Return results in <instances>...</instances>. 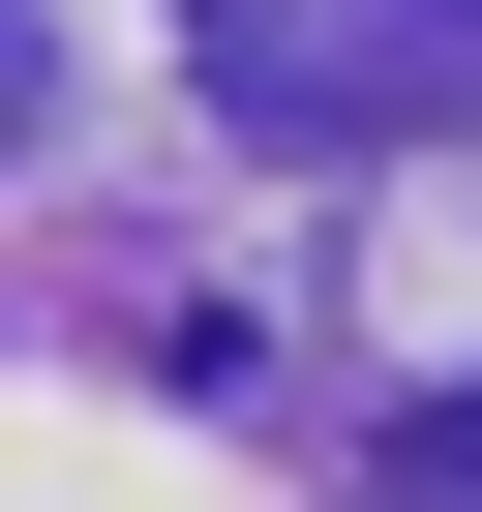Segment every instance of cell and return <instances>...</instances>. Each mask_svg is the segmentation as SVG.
Returning a JSON list of instances; mask_svg holds the SVG:
<instances>
[{
	"label": "cell",
	"mask_w": 482,
	"mask_h": 512,
	"mask_svg": "<svg viewBox=\"0 0 482 512\" xmlns=\"http://www.w3.org/2000/svg\"><path fill=\"white\" fill-rule=\"evenodd\" d=\"M211 31H241V61H272V31H302V0H211ZM362 31H392V61H452V31H482V0H362Z\"/></svg>",
	"instance_id": "cell-1"
}]
</instances>
